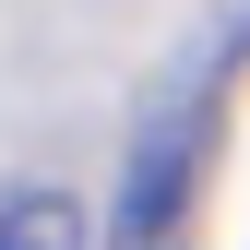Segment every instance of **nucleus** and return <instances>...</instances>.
Returning <instances> with one entry per match:
<instances>
[{
    "instance_id": "1",
    "label": "nucleus",
    "mask_w": 250,
    "mask_h": 250,
    "mask_svg": "<svg viewBox=\"0 0 250 250\" xmlns=\"http://www.w3.org/2000/svg\"><path fill=\"white\" fill-rule=\"evenodd\" d=\"M0 250H83V203L72 191H12L0 203Z\"/></svg>"
}]
</instances>
